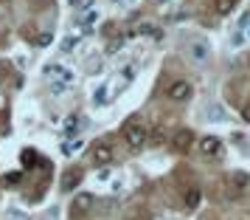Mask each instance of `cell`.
Wrapping results in <instances>:
<instances>
[{
	"instance_id": "e0dca14e",
	"label": "cell",
	"mask_w": 250,
	"mask_h": 220,
	"mask_svg": "<svg viewBox=\"0 0 250 220\" xmlns=\"http://www.w3.org/2000/svg\"><path fill=\"white\" fill-rule=\"evenodd\" d=\"M79 147H82V141H73V144H62V152H65V155H73V152H79Z\"/></svg>"
},
{
	"instance_id": "52a82bcc",
	"label": "cell",
	"mask_w": 250,
	"mask_h": 220,
	"mask_svg": "<svg viewBox=\"0 0 250 220\" xmlns=\"http://www.w3.org/2000/svg\"><path fill=\"white\" fill-rule=\"evenodd\" d=\"M70 209H73L76 215L90 212V209H93V195H90V192H79V195H73V203H70Z\"/></svg>"
},
{
	"instance_id": "603a6c76",
	"label": "cell",
	"mask_w": 250,
	"mask_h": 220,
	"mask_svg": "<svg viewBox=\"0 0 250 220\" xmlns=\"http://www.w3.org/2000/svg\"><path fill=\"white\" fill-rule=\"evenodd\" d=\"M113 3H132V0H113Z\"/></svg>"
},
{
	"instance_id": "8fae6325",
	"label": "cell",
	"mask_w": 250,
	"mask_h": 220,
	"mask_svg": "<svg viewBox=\"0 0 250 220\" xmlns=\"http://www.w3.org/2000/svg\"><path fill=\"white\" fill-rule=\"evenodd\" d=\"M79 130H82V119L79 116H68L65 119V133H68V136H76Z\"/></svg>"
},
{
	"instance_id": "4fadbf2b",
	"label": "cell",
	"mask_w": 250,
	"mask_h": 220,
	"mask_svg": "<svg viewBox=\"0 0 250 220\" xmlns=\"http://www.w3.org/2000/svg\"><path fill=\"white\" fill-rule=\"evenodd\" d=\"M230 184L236 186V189H245V186L250 184V178L245 172H233V175H230Z\"/></svg>"
},
{
	"instance_id": "ac0fdd59",
	"label": "cell",
	"mask_w": 250,
	"mask_h": 220,
	"mask_svg": "<svg viewBox=\"0 0 250 220\" xmlns=\"http://www.w3.org/2000/svg\"><path fill=\"white\" fill-rule=\"evenodd\" d=\"M208 113H211V116H214L216 122H222V119H225V113H222V110H219V107H211V110H208Z\"/></svg>"
},
{
	"instance_id": "5bb4252c",
	"label": "cell",
	"mask_w": 250,
	"mask_h": 220,
	"mask_svg": "<svg viewBox=\"0 0 250 220\" xmlns=\"http://www.w3.org/2000/svg\"><path fill=\"white\" fill-rule=\"evenodd\" d=\"M96 20H99V12H96V9H87V12H82V17H79L82 25H90V23H96Z\"/></svg>"
},
{
	"instance_id": "cb8c5ba5",
	"label": "cell",
	"mask_w": 250,
	"mask_h": 220,
	"mask_svg": "<svg viewBox=\"0 0 250 220\" xmlns=\"http://www.w3.org/2000/svg\"><path fill=\"white\" fill-rule=\"evenodd\" d=\"M248 37H250V31H248Z\"/></svg>"
},
{
	"instance_id": "8992f818",
	"label": "cell",
	"mask_w": 250,
	"mask_h": 220,
	"mask_svg": "<svg viewBox=\"0 0 250 220\" xmlns=\"http://www.w3.org/2000/svg\"><path fill=\"white\" fill-rule=\"evenodd\" d=\"M82 178H84V172H82L79 167L68 170V172L62 175V189H65V192H73V189H76V186L82 184Z\"/></svg>"
},
{
	"instance_id": "2e32d148",
	"label": "cell",
	"mask_w": 250,
	"mask_h": 220,
	"mask_svg": "<svg viewBox=\"0 0 250 220\" xmlns=\"http://www.w3.org/2000/svg\"><path fill=\"white\" fill-rule=\"evenodd\" d=\"M70 9H76V12H87V9H93V0H70Z\"/></svg>"
},
{
	"instance_id": "d6986e66",
	"label": "cell",
	"mask_w": 250,
	"mask_h": 220,
	"mask_svg": "<svg viewBox=\"0 0 250 220\" xmlns=\"http://www.w3.org/2000/svg\"><path fill=\"white\" fill-rule=\"evenodd\" d=\"M76 43H79V37H68V40H65V51H70Z\"/></svg>"
},
{
	"instance_id": "3957f363",
	"label": "cell",
	"mask_w": 250,
	"mask_h": 220,
	"mask_svg": "<svg viewBox=\"0 0 250 220\" xmlns=\"http://www.w3.org/2000/svg\"><path fill=\"white\" fill-rule=\"evenodd\" d=\"M171 144H174V150L177 152H188L194 147V133L188 127H183L174 133V139H171Z\"/></svg>"
},
{
	"instance_id": "9c48e42d",
	"label": "cell",
	"mask_w": 250,
	"mask_h": 220,
	"mask_svg": "<svg viewBox=\"0 0 250 220\" xmlns=\"http://www.w3.org/2000/svg\"><path fill=\"white\" fill-rule=\"evenodd\" d=\"M200 197H203V192H200L197 186H191V189L186 192V209H197L200 206Z\"/></svg>"
},
{
	"instance_id": "ffe728a7",
	"label": "cell",
	"mask_w": 250,
	"mask_h": 220,
	"mask_svg": "<svg viewBox=\"0 0 250 220\" xmlns=\"http://www.w3.org/2000/svg\"><path fill=\"white\" fill-rule=\"evenodd\" d=\"M6 184H20V175H17V172L6 175Z\"/></svg>"
},
{
	"instance_id": "6da1fadb",
	"label": "cell",
	"mask_w": 250,
	"mask_h": 220,
	"mask_svg": "<svg viewBox=\"0 0 250 220\" xmlns=\"http://www.w3.org/2000/svg\"><path fill=\"white\" fill-rule=\"evenodd\" d=\"M124 139H126V144H129L132 150H138V147H144V144H146L149 133H146L144 124H129V127L124 130Z\"/></svg>"
},
{
	"instance_id": "5b68a950",
	"label": "cell",
	"mask_w": 250,
	"mask_h": 220,
	"mask_svg": "<svg viewBox=\"0 0 250 220\" xmlns=\"http://www.w3.org/2000/svg\"><path fill=\"white\" fill-rule=\"evenodd\" d=\"M113 161V147H110V144H96V147H93V164H96V167H104V164H110Z\"/></svg>"
},
{
	"instance_id": "ba28073f",
	"label": "cell",
	"mask_w": 250,
	"mask_h": 220,
	"mask_svg": "<svg viewBox=\"0 0 250 220\" xmlns=\"http://www.w3.org/2000/svg\"><path fill=\"white\" fill-rule=\"evenodd\" d=\"M188 57H191L194 62H208L211 48L205 46V43H191V46H188Z\"/></svg>"
},
{
	"instance_id": "7402d4cb",
	"label": "cell",
	"mask_w": 250,
	"mask_h": 220,
	"mask_svg": "<svg viewBox=\"0 0 250 220\" xmlns=\"http://www.w3.org/2000/svg\"><path fill=\"white\" fill-rule=\"evenodd\" d=\"M51 43V34H40V46H48Z\"/></svg>"
},
{
	"instance_id": "7a4b0ae2",
	"label": "cell",
	"mask_w": 250,
	"mask_h": 220,
	"mask_svg": "<svg viewBox=\"0 0 250 220\" xmlns=\"http://www.w3.org/2000/svg\"><path fill=\"white\" fill-rule=\"evenodd\" d=\"M191 93H194V88L188 85V82H186V79H177V82H171V85H169L166 96H169L171 102H186V99H191Z\"/></svg>"
},
{
	"instance_id": "9a60e30c",
	"label": "cell",
	"mask_w": 250,
	"mask_h": 220,
	"mask_svg": "<svg viewBox=\"0 0 250 220\" xmlns=\"http://www.w3.org/2000/svg\"><path fill=\"white\" fill-rule=\"evenodd\" d=\"M107 91H110V88H107V85H102L99 91L93 93V102H96V104H107V102H110V99H107Z\"/></svg>"
},
{
	"instance_id": "30bf717a",
	"label": "cell",
	"mask_w": 250,
	"mask_h": 220,
	"mask_svg": "<svg viewBox=\"0 0 250 220\" xmlns=\"http://www.w3.org/2000/svg\"><path fill=\"white\" fill-rule=\"evenodd\" d=\"M20 161H23L25 170H34V164L40 161V155H37V150H23L20 152Z\"/></svg>"
},
{
	"instance_id": "277c9868",
	"label": "cell",
	"mask_w": 250,
	"mask_h": 220,
	"mask_svg": "<svg viewBox=\"0 0 250 220\" xmlns=\"http://www.w3.org/2000/svg\"><path fill=\"white\" fill-rule=\"evenodd\" d=\"M200 152H203L205 158H216L219 152H222V141L216 139V136H205L200 141Z\"/></svg>"
},
{
	"instance_id": "44dd1931",
	"label": "cell",
	"mask_w": 250,
	"mask_h": 220,
	"mask_svg": "<svg viewBox=\"0 0 250 220\" xmlns=\"http://www.w3.org/2000/svg\"><path fill=\"white\" fill-rule=\"evenodd\" d=\"M242 116H245V122H250V102L242 107Z\"/></svg>"
},
{
	"instance_id": "7c38bea8",
	"label": "cell",
	"mask_w": 250,
	"mask_h": 220,
	"mask_svg": "<svg viewBox=\"0 0 250 220\" xmlns=\"http://www.w3.org/2000/svg\"><path fill=\"white\" fill-rule=\"evenodd\" d=\"M233 6H236V0H214L216 14H230L233 12Z\"/></svg>"
}]
</instances>
